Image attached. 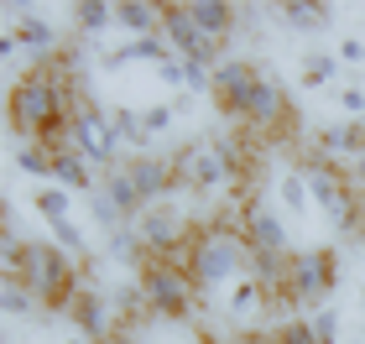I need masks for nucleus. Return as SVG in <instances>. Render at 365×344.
I'll return each mask as SVG.
<instances>
[{"label": "nucleus", "mask_w": 365, "mask_h": 344, "mask_svg": "<svg viewBox=\"0 0 365 344\" xmlns=\"http://www.w3.org/2000/svg\"><path fill=\"white\" fill-rule=\"evenodd\" d=\"M53 183H58V188H68V193H84V199H89V193H99V183H105V177H99V172H94V162H89V157H78L73 146H58V152H53Z\"/></svg>", "instance_id": "17"}, {"label": "nucleus", "mask_w": 365, "mask_h": 344, "mask_svg": "<svg viewBox=\"0 0 365 344\" xmlns=\"http://www.w3.org/2000/svg\"><path fill=\"white\" fill-rule=\"evenodd\" d=\"M130 177H136V188H141V199L146 209H157L168 193L178 188V172H173V157H157V152H141V157H130L125 162Z\"/></svg>", "instance_id": "15"}, {"label": "nucleus", "mask_w": 365, "mask_h": 344, "mask_svg": "<svg viewBox=\"0 0 365 344\" xmlns=\"http://www.w3.org/2000/svg\"><path fill=\"white\" fill-rule=\"evenodd\" d=\"M235 120H240L245 130H256V136H272V130L292 125V100H287V89H282L277 78L261 68V78L251 84V94H245V105H240Z\"/></svg>", "instance_id": "9"}, {"label": "nucleus", "mask_w": 365, "mask_h": 344, "mask_svg": "<svg viewBox=\"0 0 365 344\" xmlns=\"http://www.w3.org/2000/svg\"><path fill=\"white\" fill-rule=\"evenodd\" d=\"M303 183H308V193H313V209H319V214H329V224H334L339 235H360L365 193H360L324 152L303 162Z\"/></svg>", "instance_id": "4"}, {"label": "nucleus", "mask_w": 365, "mask_h": 344, "mask_svg": "<svg viewBox=\"0 0 365 344\" xmlns=\"http://www.w3.org/2000/svg\"><path fill=\"white\" fill-rule=\"evenodd\" d=\"M6 276H21V282L42 298V308H53V313H63V308L73 303V292H78V261L53 240H26L21 266L6 271Z\"/></svg>", "instance_id": "3"}, {"label": "nucleus", "mask_w": 365, "mask_h": 344, "mask_svg": "<svg viewBox=\"0 0 365 344\" xmlns=\"http://www.w3.org/2000/svg\"><path fill=\"white\" fill-rule=\"evenodd\" d=\"M339 287V256L329 245H313V251H292L287 261V282H282V303L292 308H324Z\"/></svg>", "instance_id": "6"}, {"label": "nucleus", "mask_w": 365, "mask_h": 344, "mask_svg": "<svg viewBox=\"0 0 365 344\" xmlns=\"http://www.w3.org/2000/svg\"><path fill=\"white\" fill-rule=\"evenodd\" d=\"M110 256L125 261V266H136V271L152 261V256H146V245H141V235H136V224H125V229H115V235H110Z\"/></svg>", "instance_id": "32"}, {"label": "nucleus", "mask_w": 365, "mask_h": 344, "mask_svg": "<svg viewBox=\"0 0 365 344\" xmlns=\"http://www.w3.org/2000/svg\"><path fill=\"white\" fill-rule=\"evenodd\" d=\"M277 199L287 204L292 219H303L308 209H313V193H308V183H303V172H287V177H282V183H277Z\"/></svg>", "instance_id": "33"}, {"label": "nucleus", "mask_w": 365, "mask_h": 344, "mask_svg": "<svg viewBox=\"0 0 365 344\" xmlns=\"http://www.w3.org/2000/svg\"><path fill=\"white\" fill-rule=\"evenodd\" d=\"M360 308H365V287H360Z\"/></svg>", "instance_id": "47"}, {"label": "nucleus", "mask_w": 365, "mask_h": 344, "mask_svg": "<svg viewBox=\"0 0 365 344\" xmlns=\"http://www.w3.org/2000/svg\"><path fill=\"white\" fill-rule=\"evenodd\" d=\"M11 16H16V37H21V47L31 53V63L47 68V63L58 58V31H53V21H42V16L26 11V6H16Z\"/></svg>", "instance_id": "16"}, {"label": "nucleus", "mask_w": 365, "mask_h": 344, "mask_svg": "<svg viewBox=\"0 0 365 344\" xmlns=\"http://www.w3.org/2000/svg\"><path fill=\"white\" fill-rule=\"evenodd\" d=\"M0 298H6L11 318H42V298L21 282V276H6V282H0Z\"/></svg>", "instance_id": "28"}, {"label": "nucleus", "mask_w": 365, "mask_h": 344, "mask_svg": "<svg viewBox=\"0 0 365 344\" xmlns=\"http://www.w3.org/2000/svg\"><path fill=\"white\" fill-rule=\"evenodd\" d=\"M68 146L78 157H89L94 162V172H115V167H125L120 162V136H115V115L105 105H94V100H78L73 105V120H68Z\"/></svg>", "instance_id": "7"}, {"label": "nucleus", "mask_w": 365, "mask_h": 344, "mask_svg": "<svg viewBox=\"0 0 365 344\" xmlns=\"http://www.w3.org/2000/svg\"><path fill=\"white\" fill-rule=\"evenodd\" d=\"M334 53H339V63H344V68H360V63H365V42H360V37H339V47H334Z\"/></svg>", "instance_id": "40"}, {"label": "nucleus", "mask_w": 365, "mask_h": 344, "mask_svg": "<svg viewBox=\"0 0 365 344\" xmlns=\"http://www.w3.org/2000/svg\"><path fill=\"white\" fill-rule=\"evenodd\" d=\"M319 146H324V157H360L365 152V120H334V125H324L319 130Z\"/></svg>", "instance_id": "21"}, {"label": "nucleus", "mask_w": 365, "mask_h": 344, "mask_svg": "<svg viewBox=\"0 0 365 344\" xmlns=\"http://www.w3.org/2000/svg\"><path fill=\"white\" fill-rule=\"evenodd\" d=\"M272 339H277V344H319V334H313L308 318H282Z\"/></svg>", "instance_id": "37"}, {"label": "nucleus", "mask_w": 365, "mask_h": 344, "mask_svg": "<svg viewBox=\"0 0 365 344\" xmlns=\"http://www.w3.org/2000/svg\"><path fill=\"white\" fill-rule=\"evenodd\" d=\"M350 183H355V188H360V193H365V152H360V157H355V162H350Z\"/></svg>", "instance_id": "42"}, {"label": "nucleus", "mask_w": 365, "mask_h": 344, "mask_svg": "<svg viewBox=\"0 0 365 344\" xmlns=\"http://www.w3.org/2000/svg\"><path fill=\"white\" fill-rule=\"evenodd\" d=\"M173 172H178V188H193V193H209V188H225L230 177V162H225V152H220V141H188L182 152L173 157Z\"/></svg>", "instance_id": "8"}, {"label": "nucleus", "mask_w": 365, "mask_h": 344, "mask_svg": "<svg viewBox=\"0 0 365 344\" xmlns=\"http://www.w3.org/2000/svg\"><path fill=\"white\" fill-rule=\"evenodd\" d=\"M162 37H168V47L178 58H188V63H209V68H220V42H209L204 31L193 26V16L188 6H162Z\"/></svg>", "instance_id": "13"}, {"label": "nucleus", "mask_w": 365, "mask_h": 344, "mask_svg": "<svg viewBox=\"0 0 365 344\" xmlns=\"http://www.w3.org/2000/svg\"><path fill=\"white\" fill-rule=\"evenodd\" d=\"M136 282H141V292H146V303H152L157 318L188 323L198 313V282H193V271L182 266V261H146Z\"/></svg>", "instance_id": "5"}, {"label": "nucleus", "mask_w": 365, "mask_h": 344, "mask_svg": "<svg viewBox=\"0 0 365 344\" xmlns=\"http://www.w3.org/2000/svg\"><path fill=\"white\" fill-rule=\"evenodd\" d=\"M267 298H272V292L261 287V276H240V282L230 287V298H225V313L245 323L251 313H261V303H267Z\"/></svg>", "instance_id": "24"}, {"label": "nucleus", "mask_w": 365, "mask_h": 344, "mask_svg": "<svg viewBox=\"0 0 365 344\" xmlns=\"http://www.w3.org/2000/svg\"><path fill=\"white\" fill-rule=\"evenodd\" d=\"M277 16H282V26H292V31H324L334 21V6H324V0H282Z\"/></svg>", "instance_id": "22"}, {"label": "nucleus", "mask_w": 365, "mask_h": 344, "mask_svg": "<svg viewBox=\"0 0 365 344\" xmlns=\"http://www.w3.org/2000/svg\"><path fill=\"white\" fill-rule=\"evenodd\" d=\"M115 318H120V334L141 329L146 318H157V313H152V303H146V292H141V282H136V287H125V292H115Z\"/></svg>", "instance_id": "25"}, {"label": "nucleus", "mask_w": 365, "mask_h": 344, "mask_svg": "<svg viewBox=\"0 0 365 344\" xmlns=\"http://www.w3.org/2000/svg\"><path fill=\"white\" fill-rule=\"evenodd\" d=\"M63 344H89V339H84V334H68V339H63Z\"/></svg>", "instance_id": "44"}, {"label": "nucleus", "mask_w": 365, "mask_h": 344, "mask_svg": "<svg viewBox=\"0 0 365 344\" xmlns=\"http://www.w3.org/2000/svg\"><path fill=\"white\" fill-rule=\"evenodd\" d=\"M63 313L73 318V334H84L89 344H115L120 339V318H115V298H105L99 287H78L73 303L63 308Z\"/></svg>", "instance_id": "10"}, {"label": "nucleus", "mask_w": 365, "mask_h": 344, "mask_svg": "<svg viewBox=\"0 0 365 344\" xmlns=\"http://www.w3.org/2000/svg\"><path fill=\"white\" fill-rule=\"evenodd\" d=\"M162 58H173V47H168V37H130V42H120L115 53H105V68H130V63H162Z\"/></svg>", "instance_id": "19"}, {"label": "nucleus", "mask_w": 365, "mask_h": 344, "mask_svg": "<svg viewBox=\"0 0 365 344\" xmlns=\"http://www.w3.org/2000/svg\"><path fill=\"white\" fill-rule=\"evenodd\" d=\"M240 235L251 245V261H287L292 245H287V219L272 214L267 204L245 199V214H240Z\"/></svg>", "instance_id": "11"}, {"label": "nucleus", "mask_w": 365, "mask_h": 344, "mask_svg": "<svg viewBox=\"0 0 365 344\" xmlns=\"http://www.w3.org/2000/svg\"><path fill=\"white\" fill-rule=\"evenodd\" d=\"M339 68H344V63H339L334 47H329V53H308V58H303V73H297V84H303V89H329V84L339 78Z\"/></svg>", "instance_id": "26"}, {"label": "nucleus", "mask_w": 365, "mask_h": 344, "mask_svg": "<svg viewBox=\"0 0 365 344\" xmlns=\"http://www.w3.org/2000/svg\"><path fill=\"white\" fill-rule=\"evenodd\" d=\"M334 100H339V110L350 115V120H365V89H360V84H344V89H334Z\"/></svg>", "instance_id": "39"}, {"label": "nucleus", "mask_w": 365, "mask_h": 344, "mask_svg": "<svg viewBox=\"0 0 365 344\" xmlns=\"http://www.w3.org/2000/svg\"><path fill=\"white\" fill-rule=\"evenodd\" d=\"M141 120H146V136H168L173 120H178V105H152V110H141Z\"/></svg>", "instance_id": "38"}, {"label": "nucleus", "mask_w": 365, "mask_h": 344, "mask_svg": "<svg viewBox=\"0 0 365 344\" xmlns=\"http://www.w3.org/2000/svg\"><path fill=\"white\" fill-rule=\"evenodd\" d=\"M355 240H360V245H365V219H360V235H355Z\"/></svg>", "instance_id": "45"}, {"label": "nucleus", "mask_w": 365, "mask_h": 344, "mask_svg": "<svg viewBox=\"0 0 365 344\" xmlns=\"http://www.w3.org/2000/svg\"><path fill=\"white\" fill-rule=\"evenodd\" d=\"M136 235H141V245H146V256H152V261H178L193 245L188 224H182L173 209H162V204L146 209V214L136 219Z\"/></svg>", "instance_id": "12"}, {"label": "nucleus", "mask_w": 365, "mask_h": 344, "mask_svg": "<svg viewBox=\"0 0 365 344\" xmlns=\"http://www.w3.org/2000/svg\"><path fill=\"white\" fill-rule=\"evenodd\" d=\"M53 245H63V251H68V256H78V261L89 256V240H84V229H78L73 219H63V224H53Z\"/></svg>", "instance_id": "35"}, {"label": "nucleus", "mask_w": 365, "mask_h": 344, "mask_svg": "<svg viewBox=\"0 0 365 344\" xmlns=\"http://www.w3.org/2000/svg\"><path fill=\"white\" fill-rule=\"evenodd\" d=\"M115 344H130V334H120V339H115Z\"/></svg>", "instance_id": "46"}, {"label": "nucleus", "mask_w": 365, "mask_h": 344, "mask_svg": "<svg viewBox=\"0 0 365 344\" xmlns=\"http://www.w3.org/2000/svg\"><path fill=\"white\" fill-rule=\"evenodd\" d=\"M31 209L47 219V229L63 224V219H73V193L68 188H31Z\"/></svg>", "instance_id": "29"}, {"label": "nucleus", "mask_w": 365, "mask_h": 344, "mask_svg": "<svg viewBox=\"0 0 365 344\" xmlns=\"http://www.w3.org/2000/svg\"><path fill=\"white\" fill-rule=\"evenodd\" d=\"M308 323H313V334H319V344H339V313H334V303L313 308Z\"/></svg>", "instance_id": "36"}, {"label": "nucleus", "mask_w": 365, "mask_h": 344, "mask_svg": "<svg viewBox=\"0 0 365 344\" xmlns=\"http://www.w3.org/2000/svg\"><path fill=\"white\" fill-rule=\"evenodd\" d=\"M360 344H365V334H360Z\"/></svg>", "instance_id": "48"}, {"label": "nucleus", "mask_w": 365, "mask_h": 344, "mask_svg": "<svg viewBox=\"0 0 365 344\" xmlns=\"http://www.w3.org/2000/svg\"><path fill=\"white\" fill-rule=\"evenodd\" d=\"M230 344H277V339H272V334H235Z\"/></svg>", "instance_id": "43"}, {"label": "nucleus", "mask_w": 365, "mask_h": 344, "mask_svg": "<svg viewBox=\"0 0 365 344\" xmlns=\"http://www.w3.org/2000/svg\"><path fill=\"white\" fill-rule=\"evenodd\" d=\"M115 115V136H120V146H136V157L152 146V136H146V120H141V110H130V105H120V110H110Z\"/></svg>", "instance_id": "31"}, {"label": "nucleus", "mask_w": 365, "mask_h": 344, "mask_svg": "<svg viewBox=\"0 0 365 344\" xmlns=\"http://www.w3.org/2000/svg\"><path fill=\"white\" fill-rule=\"evenodd\" d=\"M188 16H193V26L204 31L209 42H225L230 31H235V21H240V11L230 6V0H193Z\"/></svg>", "instance_id": "18"}, {"label": "nucleus", "mask_w": 365, "mask_h": 344, "mask_svg": "<svg viewBox=\"0 0 365 344\" xmlns=\"http://www.w3.org/2000/svg\"><path fill=\"white\" fill-rule=\"evenodd\" d=\"M115 26H120L125 37H157L162 31V6H152V0H120V6H115Z\"/></svg>", "instance_id": "20"}, {"label": "nucleus", "mask_w": 365, "mask_h": 344, "mask_svg": "<svg viewBox=\"0 0 365 344\" xmlns=\"http://www.w3.org/2000/svg\"><path fill=\"white\" fill-rule=\"evenodd\" d=\"M6 120L16 141H42V146H68V120H73V89L63 84L58 68H26L11 84Z\"/></svg>", "instance_id": "1"}, {"label": "nucleus", "mask_w": 365, "mask_h": 344, "mask_svg": "<svg viewBox=\"0 0 365 344\" xmlns=\"http://www.w3.org/2000/svg\"><path fill=\"white\" fill-rule=\"evenodd\" d=\"M188 271H193L198 287H235L240 276H251V245L230 224L198 229L193 245H188Z\"/></svg>", "instance_id": "2"}, {"label": "nucleus", "mask_w": 365, "mask_h": 344, "mask_svg": "<svg viewBox=\"0 0 365 344\" xmlns=\"http://www.w3.org/2000/svg\"><path fill=\"white\" fill-rule=\"evenodd\" d=\"M68 16H73V26L84 31V37H99L105 26H115V6L110 0H73Z\"/></svg>", "instance_id": "27"}, {"label": "nucleus", "mask_w": 365, "mask_h": 344, "mask_svg": "<svg viewBox=\"0 0 365 344\" xmlns=\"http://www.w3.org/2000/svg\"><path fill=\"white\" fill-rule=\"evenodd\" d=\"M261 78V63L251 58H225L220 68H214V100H220L225 115H240L245 94H251V84Z\"/></svg>", "instance_id": "14"}, {"label": "nucleus", "mask_w": 365, "mask_h": 344, "mask_svg": "<svg viewBox=\"0 0 365 344\" xmlns=\"http://www.w3.org/2000/svg\"><path fill=\"white\" fill-rule=\"evenodd\" d=\"M360 334H365V329H360Z\"/></svg>", "instance_id": "49"}, {"label": "nucleus", "mask_w": 365, "mask_h": 344, "mask_svg": "<svg viewBox=\"0 0 365 344\" xmlns=\"http://www.w3.org/2000/svg\"><path fill=\"white\" fill-rule=\"evenodd\" d=\"M89 209H94V219H99V224H105V229H110V235H115V229H125V224H130V219L120 214V209H115V204H110V193H105V183H99V193H89Z\"/></svg>", "instance_id": "34"}, {"label": "nucleus", "mask_w": 365, "mask_h": 344, "mask_svg": "<svg viewBox=\"0 0 365 344\" xmlns=\"http://www.w3.org/2000/svg\"><path fill=\"white\" fill-rule=\"evenodd\" d=\"M105 193H110V204L120 209L130 224L146 214V199H141V188H136V177H130V167H115V172L105 177Z\"/></svg>", "instance_id": "23"}, {"label": "nucleus", "mask_w": 365, "mask_h": 344, "mask_svg": "<svg viewBox=\"0 0 365 344\" xmlns=\"http://www.w3.org/2000/svg\"><path fill=\"white\" fill-rule=\"evenodd\" d=\"M16 167H21L26 177H37V183H42V177H53V146H42V141H16Z\"/></svg>", "instance_id": "30"}, {"label": "nucleus", "mask_w": 365, "mask_h": 344, "mask_svg": "<svg viewBox=\"0 0 365 344\" xmlns=\"http://www.w3.org/2000/svg\"><path fill=\"white\" fill-rule=\"evenodd\" d=\"M0 58H6V63H16V58H21V37H16V21H6V26H0Z\"/></svg>", "instance_id": "41"}]
</instances>
